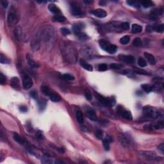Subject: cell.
<instances>
[{"label":"cell","mask_w":164,"mask_h":164,"mask_svg":"<svg viewBox=\"0 0 164 164\" xmlns=\"http://www.w3.org/2000/svg\"><path fill=\"white\" fill-rule=\"evenodd\" d=\"M78 36L81 40H86L89 39V37L87 36V35H86L84 33H81V32Z\"/></svg>","instance_id":"cell-40"},{"label":"cell","mask_w":164,"mask_h":164,"mask_svg":"<svg viewBox=\"0 0 164 164\" xmlns=\"http://www.w3.org/2000/svg\"><path fill=\"white\" fill-rule=\"evenodd\" d=\"M85 96L87 100L90 101L91 99H92V95H91V93L90 92L89 90H87L85 91Z\"/></svg>","instance_id":"cell-47"},{"label":"cell","mask_w":164,"mask_h":164,"mask_svg":"<svg viewBox=\"0 0 164 164\" xmlns=\"http://www.w3.org/2000/svg\"><path fill=\"white\" fill-rule=\"evenodd\" d=\"M153 30V28H152L151 26H147L146 28V32H152Z\"/></svg>","instance_id":"cell-55"},{"label":"cell","mask_w":164,"mask_h":164,"mask_svg":"<svg viewBox=\"0 0 164 164\" xmlns=\"http://www.w3.org/2000/svg\"><path fill=\"white\" fill-rule=\"evenodd\" d=\"M120 140H121V142L123 146H124V147H127L130 146V140H129V139H128L127 137L124 136V135H122L120 138Z\"/></svg>","instance_id":"cell-17"},{"label":"cell","mask_w":164,"mask_h":164,"mask_svg":"<svg viewBox=\"0 0 164 164\" xmlns=\"http://www.w3.org/2000/svg\"><path fill=\"white\" fill-rule=\"evenodd\" d=\"M71 12L74 16H76V17H82L83 15H84V13L81 11L79 6L75 4L71 5Z\"/></svg>","instance_id":"cell-5"},{"label":"cell","mask_w":164,"mask_h":164,"mask_svg":"<svg viewBox=\"0 0 164 164\" xmlns=\"http://www.w3.org/2000/svg\"><path fill=\"white\" fill-rule=\"evenodd\" d=\"M158 149L161 151V152L162 153H164V144H160V146H159V147H158Z\"/></svg>","instance_id":"cell-53"},{"label":"cell","mask_w":164,"mask_h":164,"mask_svg":"<svg viewBox=\"0 0 164 164\" xmlns=\"http://www.w3.org/2000/svg\"><path fill=\"white\" fill-rule=\"evenodd\" d=\"M140 156L145 160H156L158 159V157L156 156L155 153L151 151H142L140 153Z\"/></svg>","instance_id":"cell-4"},{"label":"cell","mask_w":164,"mask_h":164,"mask_svg":"<svg viewBox=\"0 0 164 164\" xmlns=\"http://www.w3.org/2000/svg\"><path fill=\"white\" fill-rule=\"evenodd\" d=\"M138 65L141 67H144L147 65V62H146L144 58L140 57L138 60Z\"/></svg>","instance_id":"cell-33"},{"label":"cell","mask_w":164,"mask_h":164,"mask_svg":"<svg viewBox=\"0 0 164 164\" xmlns=\"http://www.w3.org/2000/svg\"><path fill=\"white\" fill-rule=\"evenodd\" d=\"M13 137H14V140H16L17 142L20 144H24V140H23V139L17 133H14V135H13Z\"/></svg>","instance_id":"cell-25"},{"label":"cell","mask_w":164,"mask_h":164,"mask_svg":"<svg viewBox=\"0 0 164 164\" xmlns=\"http://www.w3.org/2000/svg\"><path fill=\"white\" fill-rule=\"evenodd\" d=\"M38 105H39V110L43 111L44 110L45 108V107H46L47 102H46V101H45V99H42L39 101V102H38Z\"/></svg>","instance_id":"cell-20"},{"label":"cell","mask_w":164,"mask_h":164,"mask_svg":"<svg viewBox=\"0 0 164 164\" xmlns=\"http://www.w3.org/2000/svg\"><path fill=\"white\" fill-rule=\"evenodd\" d=\"M141 87H142V89L147 93L151 92L153 90V86H151V85H149V84H143Z\"/></svg>","instance_id":"cell-23"},{"label":"cell","mask_w":164,"mask_h":164,"mask_svg":"<svg viewBox=\"0 0 164 164\" xmlns=\"http://www.w3.org/2000/svg\"><path fill=\"white\" fill-rule=\"evenodd\" d=\"M86 115H87V116L89 117V119L92 120V121H96L97 120V117L96 116V114L95 112L93 110H89L86 113Z\"/></svg>","instance_id":"cell-13"},{"label":"cell","mask_w":164,"mask_h":164,"mask_svg":"<svg viewBox=\"0 0 164 164\" xmlns=\"http://www.w3.org/2000/svg\"><path fill=\"white\" fill-rule=\"evenodd\" d=\"M104 139H105V140L108 141V142H110V143L112 142L113 141V138H112L110 136H109V135H107V136H106V137H105Z\"/></svg>","instance_id":"cell-52"},{"label":"cell","mask_w":164,"mask_h":164,"mask_svg":"<svg viewBox=\"0 0 164 164\" xmlns=\"http://www.w3.org/2000/svg\"><path fill=\"white\" fill-rule=\"evenodd\" d=\"M7 22L10 26H14L17 23V16L16 14V9L14 7L10 8V11L8 12V16H7Z\"/></svg>","instance_id":"cell-2"},{"label":"cell","mask_w":164,"mask_h":164,"mask_svg":"<svg viewBox=\"0 0 164 164\" xmlns=\"http://www.w3.org/2000/svg\"><path fill=\"white\" fill-rule=\"evenodd\" d=\"M144 56L151 65H154L156 63L155 58L154 57V56L153 55H151V53H144Z\"/></svg>","instance_id":"cell-11"},{"label":"cell","mask_w":164,"mask_h":164,"mask_svg":"<svg viewBox=\"0 0 164 164\" xmlns=\"http://www.w3.org/2000/svg\"><path fill=\"white\" fill-rule=\"evenodd\" d=\"M99 71H105L107 69V65L105 63H101L98 67Z\"/></svg>","instance_id":"cell-45"},{"label":"cell","mask_w":164,"mask_h":164,"mask_svg":"<svg viewBox=\"0 0 164 164\" xmlns=\"http://www.w3.org/2000/svg\"><path fill=\"white\" fill-rule=\"evenodd\" d=\"M142 30V28L140 25H138L137 24H134L132 25V28H131V31L133 34H137V33H140L141 31Z\"/></svg>","instance_id":"cell-19"},{"label":"cell","mask_w":164,"mask_h":164,"mask_svg":"<svg viewBox=\"0 0 164 164\" xmlns=\"http://www.w3.org/2000/svg\"><path fill=\"white\" fill-rule=\"evenodd\" d=\"M123 67L121 63H112L110 65V68L112 69H120Z\"/></svg>","instance_id":"cell-36"},{"label":"cell","mask_w":164,"mask_h":164,"mask_svg":"<svg viewBox=\"0 0 164 164\" xmlns=\"http://www.w3.org/2000/svg\"><path fill=\"white\" fill-rule=\"evenodd\" d=\"M31 47H32V50L34 51H37V50L39 49V40L37 39V37H36V39L32 40V43H31Z\"/></svg>","instance_id":"cell-16"},{"label":"cell","mask_w":164,"mask_h":164,"mask_svg":"<svg viewBox=\"0 0 164 164\" xmlns=\"http://www.w3.org/2000/svg\"><path fill=\"white\" fill-rule=\"evenodd\" d=\"M63 78L67 80H74V77L70 74H64L63 75Z\"/></svg>","instance_id":"cell-43"},{"label":"cell","mask_w":164,"mask_h":164,"mask_svg":"<svg viewBox=\"0 0 164 164\" xmlns=\"http://www.w3.org/2000/svg\"><path fill=\"white\" fill-rule=\"evenodd\" d=\"M84 2H85V3H87V4H89V3H92V1H84Z\"/></svg>","instance_id":"cell-58"},{"label":"cell","mask_w":164,"mask_h":164,"mask_svg":"<svg viewBox=\"0 0 164 164\" xmlns=\"http://www.w3.org/2000/svg\"><path fill=\"white\" fill-rule=\"evenodd\" d=\"M99 5H100L101 6H105V5H106V1H100V3H99Z\"/></svg>","instance_id":"cell-56"},{"label":"cell","mask_w":164,"mask_h":164,"mask_svg":"<svg viewBox=\"0 0 164 164\" xmlns=\"http://www.w3.org/2000/svg\"><path fill=\"white\" fill-rule=\"evenodd\" d=\"M23 79V86L24 89H29L33 86V81L32 78L28 75V74L23 73L22 75Z\"/></svg>","instance_id":"cell-3"},{"label":"cell","mask_w":164,"mask_h":164,"mask_svg":"<svg viewBox=\"0 0 164 164\" xmlns=\"http://www.w3.org/2000/svg\"><path fill=\"white\" fill-rule=\"evenodd\" d=\"M120 26H121V28L123 29V30H127L130 29V24H129L128 23H127V22H125V23H121Z\"/></svg>","instance_id":"cell-42"},{"label":"cell","mask_w":164,"mask_h":164,"mask_svg":"<svg viewBox=\"0 0 164 164\" xmlns=\"http://www.w3.org/2000/svg\"><path fill=\"white\" fill-rule=\"evenodd\" d=\"M76 119H77L78 122L80 124H82L83 123V117L81 111H77L76 113Z\"/></svg>","instance_id":"cell-24"},{"label":"cell","mask_w":164,"mask_h":164,"mask_svg":"<svg viewBox=\"0 0 164 164\" xmlns=\"http://www.w3.org/2000/svg\"><path fill=\"white\" fill-rule=\"evenodd\" d=\"M130 40V36L125 35L123 37L121 38V39H120V40H119V42H120V43H121V44L125 45V44H127L128 43H129Z\"/></svg>","instance_id":"cell-26"},{"label":"cell","mask_w":164,"mask_h":164,"mask_svg":"<svg viewBox=\"0 0 164 164\" xmlns=\"http://www.w3.org/2000/svg\"><path fill=\"white\" fill-rule=\"evenodd\" d=\"M143 114L144 118H146L147 120L156 119L160 116L159 111L150 107H146L143 108Z\"/></svg>","instance_id":"cell-1"},{"label":"cell","mask_w":164,"mask_h":164,"mask_svg":"<svg viewBox=\"0 0 164 164\" xmlns=\"http://www.w3.org/2000/svg\"><path fill=\"white\" fill-rule=\"evenodd\" d=\"M90 13L99 18H104L107 16V12L102 9H96V10H92L91 11Z\"/></svg>","instance_id":"cell-8"},{"label":"cell","mask_w":164,"mask_h":164,"mask_svg":"<svg viewBox=\"0 0 164 164\" xmlns=\"http://www.w3.org/2000/svg\"><path fill=\"white\" fill-rule=\"evenodd\" d=\"M164 124L163 121H159L158 123H155L154 124H153L151 126V128L154 129H162L164 128Z\"/></svg>","instance_id":"cell-29"},{"label":"cell","mask_w":164,"mask_h":164,"mask_svg":"<svg viewBox=\"0 0 164 164\" xmlns=\"http://www.w3.org/2000/svg\"><path fill=\"white\" fill-rule=\"evenodd\" d=\"M42 92L44 94L45 96H50L51 94V92L50 90V89H49V87H46V86H42L41 88Z\"/></svg>","instance_id":"cell-28"},{"label":"cell","mask_w":164,"mask_h":164,"mask_svg":"<svg viewBox=\"0 0 164 164\" xmlns=\"http://www.w3.org/2000/svg\"><path fill=\"white\" fill-rule=\"evenodd\" d=\"M48 9L50 10V11L53 14H56V15H58L60 13V10L57 6H56L54 4H50L48 6Z\"/></svg>","instance_id":"cell-15"},{"label":"cell","mask_w":164,"mask_h":164,"mask_svg":"<svg viewBox=\"0 0 164 164\" xmlns=\"http://www.w3.org/2000/svg\"><path fill=\"white\" fill-rule=\"evenodd\" d=\"M81 27L79 24H74L73 26V32L76 35H78L81 33Z\"/></svg>","instance_id":"cell-31"},{"label":"cell","mask_w":164,"mask_h":164,"mask_svg":"<svg viewBox=\"0 0 164 164\" xmlns=\"http://www.w3.org/2000/svg\"><path fill=\"white\" fill-rule=\"evenodd\" d=\"M118 112L125 119H128V120H131L132 119V115H131L130 112L125 110L123 107H121V108L119 107L118 108Z\"/></svg>","instance_id":"cell-7"},{"label":"cell","mask_w":164,"mask_h":164,"mask_svg":"<svg viewBox=\"0 0 164 164\" xmlns=\"http://www.w3.org/2000/svg\"><path fill=\"white\" fill-rule=\"evenodd\" d=\"M8 2L6 1H1V5L4 8H6L8 6Z\"/></svg>","instance_id":"cell-54"},{"label":"cell","mask_w":164,"mask_h":164,"mask_svg":"<svg viewBox=\"0 0 164 164\" xmlns=\"http://www.w3.org/2000/svg\"><path fill=\"white\" fill-rule=\"evenodd\" d=\"M19 110L22 112H26L28 110V108H27V107L26 106H21L19 107Z\"/></svg>","instance_id":"cell-51"},{"label":"cell","mask_w":164,"mask_h":164,"mask_svg":"<svg viewBox=\"0 0 164 164\" xmlns=\"http://www.w3.org/2000/svg\"><path fill=\"white\" fill-rule=\"evenodd\" d=\"M10 85L14 89H19V78L17 77H14L13 78H12L11 81H10Z\"/></svg>","instance_id":"cell-14"},{"label":"cell","mask_w":164,"mask_h":164,"mask_svg":"<svg viewBox=\"0 0 164 164\" xmlns=\"http://www.w3.org/2000/svg\"><path fill=\"white\" fill-rule=\"evenodd\" d=\"M14 35H15V37L18 40H19L21 39V29L20 27L17 26L16 27L15 30H14Z\"/></svg>","instance_id":"cell-22"},{"label":"cell","mask_w":164,"mask_h":164,"mask_svg":"<svg viewBox=\"0 0 164 164\" xmlns=\"http://www.w3.org/2000/svg\"><path fill=\"white\" fill-rule=\"evenodd\" d=\"M6 82V78L2 73L0 74V83L1 85H4Z\"/></svg>","instance_id":"cell-48"},{"label":"cell","mask_w":164,"mask_h":164,"mask_svg":"<svg viewBox=\"0 0 164 164\" xmlns=\"http://www.w3.org/2000/svg\"><path fill=\"white\" fill-rule=\"evenodd\" d=\"M79 63L80 65L83 68H84L85 69L87 70V71H93V67L90 64L85 62L84 60H80V62H79Z\"/></svg>","instance_id":"cell-12"},{"label":"cell","mask_w":164,"mask_h":164,"mask_svg":"<svg viewBox=\"0 0 164 164\" xmlns=\"http://www.w3.org/2000/svg\"><path fill=\"white\" fill-rule=\"evenodd\" d=\"M0 62L1 63H10V60L7 58L5 55H3V54H1V59H0Z\"/></svg>","instance_id":"cell-35"},{"label":"cell","mask_w":164,"mask_h":164,"mask_svg":"<svg viewBox=\"0 0 164 164\" xmlns=\"http://www.w3.org/2000/svg\"><path fill=\"white\" fill-rule=\"evenodd\" d=\"M99 45L101 46V48H102L103 50L106 51H107V50H108V48L110 47V45H111V44L109 42H108L107 40L104 39L99 40Z\"/></svg>","instance_id":"cell-10"},{"label":"cell","mask_w":164,"mask_h":164,"mask_svg":"<svg viewBox=\"0 0 164 164\" xmlns=\"http://www.w3.org/2000/svg\"><path fill=\"white\" fill-rule=\"evenodd\" d=\"M162 14V10H160V9H154V10H153L150 13V15H149V17L150 19L153 20L156 19L157 18L159 17Z\"/></svg>","instance_id":"cell-9"},{"label":"cell","mask_w":164,"mask_h":164,"mask_svg":"<svg viewBox=\"0 0 164 164\" xmlns=\"http://www.w3.org/2000/svg\"><path fill=\"white\" fill-rule=\"evenodd\" d=\"M103 144L105 150L109 151V149H110V142H108V141H107V140H105L104 139L103 141Z\"/></svg>","instance_id":"cell-44"},{"label":"cell","mask_w":164,"mask_h":164,"mask_svg":"<svg viewBox=\"0 0 164 164\" xmlns=\"http://www.w3.org/2000/svg\"><path fill=\"white\" fill-rule=\"evenodd\" d=\"M53 19L54 21L62 23V22H64L66 21V18H65L63 16L58 14V15H55V16H54L53 18Z\"/></svg>","instance_id":"cell-21"},{"label":"cell","mask_w":164,"mask_h":164,"mask_svg":"<svg viewBox=\"0 0 164 164\" xmlns=\"http://www.w3.org/2000/svg\"><path fill=\"white\" fill-rule=\"evenodd\" d=\"M117 48L116 45L111 44L110 45V47L108 48V50H107V52L109 53L110 54H114L117 51Z\"/></svg>","instance_id":"cell-32"},{"label":"cell","mask_w":164,"mask_h":164,"mask_svg":"<svg viewBox=\"0 0 164 164\" xmlns=\"http://www.w3.org/2000/svg\"><path fill=\"white\" fill-rule=\"evenodd\" d=\"M135 72L136 73L140 74H144V75H149V73H148L146 71H144V70H142V69H135L134 70Z\"/></svg>","instance_id":"cell-39"},{"label":"cell","mask_w":164,"mask_h":164,"mask_svg":"<svg viewBox=\"0 0 164 164\" xmlns=\"http://www.w3.org/2000/svg\"><path fill=\"white\" fill-rule=\"evenodd\" d=\"M30 96H31L32 97H33L34 99H37L38 94L36 91H32V92H30Z\"/></svg>","instance_id":"cell-49"},{"label":"cell","mask_w":164,"mask_h":164,"mask_svg":"<svg viewBox=\"0 0 164 164\" xmlns=\"http://www.w3.org/2000/svg\"><path fill=\"white\" fill-rule=\"evenodd\" d=\"M155 31L156 32H158V33H163L164 31V25L163 24H160V25H157L154 28H153Z\"/></svg>","instance_id":"cell-34"},{"label":"cell","mask_w":164,"mask_h":164,"mask_svg":"<svg viewBox=\"0 0 164 164\" xmlns=\"http://www.w3.org/2000/svg\"><path fill=\"white\" fill-rule=\"evenodd\" d=\"M58 150H59V151L60 153H64V151H65V150H64V149L63 148H60V149H58Z\"/></svg>","instance_id":"cell-57"},{"label":"cell","mask_w":164,"mask_h":164,"mask_svg":"<svg viewBox=\"0 0 164 164\" xmlns=\"http://www.w3.org/2000/svg\"><path fill=\"white\" fill-rule=\"evenodd\" d=\"M36 136H37V137L39 140H43L44 139V136L43 135H42V133L40 131H38L37 133V134H36Z\"/></svg>","instance_id":"cell-50"},{"label":"cell","mask_w":164,"mask_h":164,"mask_svg":"<svg viewBox=\"0 0 164 164\" xmlns=\"http://www.w3.org/2000/svg\"><path fill=\"white\" fill-rule=\"evenodd\" d=\"M133 44L135 46H136V47H140V46H142V40H141L140 38L136 37L133 40Z\"/></svg>","instance_id":"cell-30"},{"label":"cell","mask_w":164,"mask_h":164,"mask_svg":"<svg viewBox=\"0 0 164 164\" xmlns=\"http://www.w3.org/2000/svg\"><path fill=\"white\" fill-rule=\"evenodd\" d=\"M41 162L43 164H51L53 163V161L51 159L48 158L47 156H44L41 160Z\"/></svg>","instance_id":"cell-38"},{"label":"cell","mask_w":164,"mask_h":164,"mask_svg":"<svg viewBox=\"0 0 164 164\" xmlns=\"http://www.w3.org/2000/svg\"><path fill=\"white\" fill-rule=\"evenodd\" d=\"M95 135H96V136L97 138L101 139H101H103V132L101 130H97L96 131Z\"/></svg>","instance_id":"cell-37"},{"label":"cell","mask_w":164,"mask_h":164,"mask_svg":"<svg viewBox=\"0 0 164 164\" xmlns=\"http://www.w3.org/2000/svg\"><path fill=\"white\" fill-rule=\"evenodd\" d=\"M61 32L63 35H69V34H71L70 30H69L68 28H61Z\"/></svg>","instance_id":"cell-46"},{"label":"cell","mask_w":164,"mask_h":164,"mask_svg":"<svg viewBox=\"0 0 164 164\" xmlns=\"http://www.w3.org/2000/svg\"><path fill=\"white\" fill-rule=\"evenodd\" d=\"M119 59L126 63H135V58L131 55H120L118 57Z\"/></svg>","instance_id":"cell-6"},{"label":"cell","mask_w":164,"mask_h":164,"mask_svg":"<svg viewBox=\"0 0 164 164\" xmlns=\"http://www.w3.org/2000/svg\"><path fill=\"white\" fill-rule=\"evenodd\" d=\"M141 3L145 8H148V7L152 6L153 5V3L151 1H142V2H141Z\"/></svg>","instance_id":"cell-41"},{"label":"cell","mask_w":164,"mask_h":164,"mask_svg":"<svg viewBox=\"0 0 164 164\" xmlns=\"http://www.w3.org/2000/svg\"><path fill=\"white\" fill-rule=\"evenodd\" d=\"M27 61H28V65H30V67H33V68H37V67H39V64L36 62L35 61H34V60L32 59V58H30V57H27Z\"/></svg>","instance_id":"cell-18"},{"label":"cell","mask_w":164,"mask_h":164,"mask_svg":"<svg viewBox=\"0 0 164 164\" xmlns=\"http://www.w3.org/2000/svg\"><path fill=\"white\" fill-rule=\"evenodd\" d=\"M50 99L53 102H58L61 99L59 96L57 94H54V93H51V94L50 96Z\"/></svg>","instance_id":"cell-27"}]
</instances>
